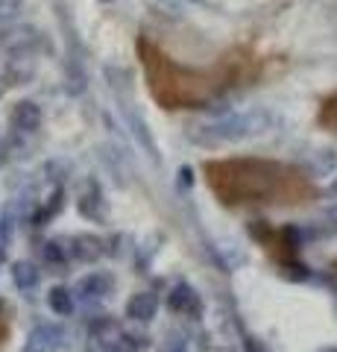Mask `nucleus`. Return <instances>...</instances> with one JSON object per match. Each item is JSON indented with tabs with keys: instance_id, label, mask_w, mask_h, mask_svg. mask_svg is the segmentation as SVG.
<instances>
[{
	"instance_id": "21",
	"label": "nucleus",
	"mask_w": 337,
	"mask_h": 352,
	"mask_svg": "<svg viewBox=\"0 0 337 352\" xmlns=\"http://www.w3.org/2000/svg\"><path fill=\"white\" fill-rule=\"evenodd\" d=\"M244 352H267V349L261 346V340H258V338L246 335V338H244Z\"/></svg>"
},
{
	"instance_id": "15",
	"label": "nucleus",
	"mask_w": 337,
	"mask_h": 352,
	"mask_svg": "<svg viewBox=\"0 0 337 352\" xmlns=\"http://www.w3.org/2000/svg\"><path fill=\"white\" fill-rule=\"evenodd\" d=\"M38 282H41V270L32 261H15L12 264V285L18 291L27 294L32 288H38Z\"/></svg>"
},
{
	"instance_id": "23",
	"label": "nucleus",
	"mask_w": 337,
	"mask_h": 352,
	"mask_svg": "<svg viewBox=\"0 0 337 352\" xmlns=\"http://www.w3.org/2000/svg\"><path fill=\"white\" fill-rule=\"evenodd\" d=\"M6 250H9V244H6L3 238H0V267H3V264H6Z\"/></svg>"
},
{
	"instance_id": "22",
	"label": "nucleus",
	"mask_w": 337,
	"mask_h": 352,
	"mask_svg": "<svg viewBox=\"0 0 337 352\" xmlns=\"http://www.w3.org/2000/svg\"><path fill=\"white\" fill-rule=\"evenodd\" d=\"M325 220H332V223L337 226V206H329V208H325Z\"/></svg>"
},
{
	"instance_id": "24",
	"label": "nucleus",
	"mask_w": 337,
	"mask_h": 352,
	"mask_svg": "<svg viewBox=\"0 0 337 352\" xmlns=\"http://www.w3.org/2000/svg\"><path fill=\"white\" fill-rule=\"evenodd\" d=\"M6 88H9V76H6L3 71H0V97L6 94Z\"/></svg>"
},
{
	"instance_id": "7",
	"label": "nucleus",
	"mask_w": 337,
	"mask_h": 352,
	"mask_svg": "<svg viewBox=\"0 0 337 352\" xmlns=\"http://www.w3.org/2000/svg\"><path fill=\"white\" fill-rule=\"evenodd\" d=\"M112 291H115V276L106 273V270L85 273V276L77 282V288H73L77 300H82V302H103Z\"/></svg>"
},
{
	"instance_id": "19",
	"label": "nucleus",
	"mask_w": 337,
	"mask_h": 352,
	"mask_svg": "<svg viewBox=\"0 0 337 352\" xmlns=\"http://www.w3.org/2000/svg\"><path fill=\"white\" fill-rule=\"evenodd\" d=\"M176 188L185 191V194L194 188V168H191V164H182V168L176 170Z\"/></svg>"
},
{
	"instance_id": "2",
	"label": "nucleus",
	"mask_w": 337,
	"mask_h": 352,
	"mask_svg": "<svg viewBox=\"0 0 337 352\" xmlns=\"http://www.w3.org/2000/svg\"><path fill=\"white\" fill-rule=\"evenodd\" d=\"M202 176L214 200L226 208L246 206H305L317 197L305 170L270 159H209Z\"/></svg>"
},
{
	"instance_id": "5",
	"label": "nucleus",
	"mask_w": 337,
	"mask_h": 352,
	"mask_svg": "<svg viewBox=\"0 0 337 352\" xmlns=\"http://www.w3.org/2000/svg\"><path fill=\"white\" fill-rule=\"evenodd\" d=\"M165 305H167L170 314L191 317V320H200L202 311H205L202 296H200V291L194 288L191 282H176V285H173V288L167 291V296H165Z\"/></svg>"
},
{
	"instance_id": "12",
	"label": "nucleus",
	"mask_w": 337,
	"mask_h": 352,
	"mask_svg": "<svg viewBox=\"0 0 337 352\" xmlns=\"http://www.w3.org/2000/svg\"><path fill=\"white\" fill-rule=\"evenodd\" d=\"M65 203H68V194H65V185H56L50 194H47V200H41V206L32 212V217H30V223L36 226V229H41V226H47V223H53L59 214H62V208H65Z\"/></svg>"
},
{
	"instance_id": "27",
	"label": "nucleus",
	"mask_w": 337,
	"mask_h": 352,
	"mask_svg": "<svg viewBox=\"0 0 337 352\" xmlns=\"http://www.w3.org/2000/svg\"><path fill=\"white\" fill-rule=\"evenodd\" d=\"M106 3H108V0H106Z\"/></svg>"
},
{
	"instance_id": "14",
	"label": "nucleus",
	"mask_w": 337,
	"mask_h": 352,
	"mask_svg": "<svg viewBox=\"0 0 337 352\" xmlns=\"http://www.w3.org/2000/svg\"><path fill=\"white\" fill-rule=\"evenodd\" d=\"M150 346V335L147 332H138V329H121L117 338L108 344V352H144Z\"/></svg>"
},
{
	"instance_id": "1",
	"label": "nucleus",
	"mask_w": 337,
	"mask_h": 352,
	"mask_svg": "<svg viewBox=\"0 0 337 352\" xmlns=\"http://www.w3.org/2000/svg\"><path fill=\"white\" fill-rule=\"evenodd\" d=\"M138 56H141V68H144L150 94L167 112L205 109L214 100H220L223 94H229L232 88L255 80L261 71V62L249 50H241V47L223 53L211 68L179 65L150 38L138 41Z\"/></svg>"
},
{
	"instance_id": "9",
	"label": "nucleus",
	"mask_w": 337,
	"mask_h": 352,
	"mask_svg": "<svg viewBox=\"0 0 337 352\" xmlns=\"http://www.w3.org/2000/svg\"><path fill=\"white\" fill-rule=\"evenodd\" d=\"M41 120H45L41 106L32 103V100H18L12 106V112H9V124H12L15 135H32V132H38Z\"/></svg>"
},
{
	"instance_id": "25",
	"label": "nucleus",
	"mask_w": 337,
	"mask_h": 352,
	"mask_svg": "<svg viewBox=\"0 0 337 352\" xmlns=\"http://www.w3.org/2000/svg\"><path fill=\"white\" fill-rule=\"evenodd\" d=\"M325 194H329V197H337V176L329 182V188H325Z\"/></svg>"
},
{
	"instance_id": "18",
	"label": "nucleus",
	"mask_w": 337,
	"mask_h": 352,
	"mask_svg": "<svg viewBox=\"0 0 337 352\" xmlns=\"http://www.w3.org/2000/svg\"><path fill=\"white\" fill-rule=\"evenodd\" d=\"M320 124L337 135V94H332L329 100L320 106Z\"/></svg>"
},
{
	"instance_id": "13",
	"label": "nucleus",
	"mask_w": 337,
	"mask_h": 352,
	"mask_svg": "<svg viewBox=\"0 0 337 352\" xmlns=\"http://www.w3.org/2000/svg\"><path fill=\"white\" fill-rule=\"evenodd\" d=\"M47 305L56 317H71L77 311V294L71 288H65V285H53L50 294H47Z\"/></svg>"
},
{
	"instance_id": "6",
	"label": "nucleus",
	"mask_w": 337,
	"mask_h": 352,
	"mask_svg": "<svg viewBox=\"0 0 337 352\" xmlns=\"http://www.w3.org/2000/svg\"><path fill=\"white\" fill-rule=\"evenodd\" d=\"M65 329L56 323H38L27 332L24 352H59L65 346Z\"/></svg>"
},
{
	"instance_id": "26",
	"label": "nucleus",
	"mask_w": 337,
	"mask_h": 352,
	"mask_svg": "<svg viewBox=\"0 0 337 352\" xmlns=\"http://www.w3.org/2000/svg\"><path fill=\"white\" fill-rule=\"evenodd\" d=\"M314 352H337V346H334V344H325V346H320V349H314Z\"/></svg>"
},
{
	"instance_id": "4",
	"label": "nucleus",
	"mask_w": 337,
	"mask_h": 352,
	"mask_svg": "<svg viewBox=\"0 0 337 352\" xmlns=\"http://www.w3.org/2000/svg\"><path fill=\"white\" fill-rule=\"evenodd\" d=\"M270 126V115L267 112H241V115H229L223 120L202 126L197 141L202 144H229V141H244L249 135H261Z\"/></svg>"
},
{
	"instance_id": "8",
	"label": "nucleus",
	"mask_w": 337,
	"mask_h": 352,
	"mask_svg": "<svg viewBox=\"0 0 337 352\" xmlns=\"http://www.w3.org/2000/svg\"><path fill=\"white\" fill-rule=\"evenodd\" d=\"M77 212L80 217L91 220V223H106V200H103V188L97 179L82 182V191L77 197Z\"/></svg>"
},
{
	"instance_id": "20",
	"label": "nucleus",
	"mask_w": 337,
	"mask_h": 352,
	"mask_svg": "<svg viewBox=\"0 0 337 352\" xmlns=\"http://www.w3.org/2000/svg\"><path fill=\"white\" fill-rule=\"evenodd\" d=\"M9 338V317H6V308L0 302V344Z\"/></svg>"
},
{
	"instance_id": "16",
	"label": "nucleus",
	"mask_w": 337,
	"mask_h": 352,
	"mask_svg": "<svg viewBox=\"0 0 337 352\" xmlns=\"http://www.w3.org/2000/svg\"><path fill=\"white\" fill-rule=\"evenodd\" d=\"M41 261L50 264V267H65V264L71 261V250L65 241L59 238H47L45 244H41Z\"/></svg>"
},
{
	"instance_id": "11",
	"label": "nucleus",
	"mask_w": 337,
	"mask_h": 352,
	"mask_svg": "<svg viewBox=\"0 0 337 352\" xmlns=\"http://www.w3.org/2000/svg\"><path fill=\"white\" fill-rule=\"evenodd\" d=\"M156 314H159V296L153 291H138L126 300V317L138 326L153 323Z\"/></svg>"
},
{
	"instance_id": "10",
	"label": "nucleus",
	"mask_w": 337,
	"mask_h": 352,
	"mask_svg": "<svg viewBox=\"0 0 337 352\" xmlns=\"http://www.w3.org/2000/svg\"><path fill=\"white\" fill-rule=\"evenodd\" d=\"M68 250H71V258H77L82 264H97L106 256V238L80 232V235L68 238Z\"/></svg>"
},
{
	"instance_id": "3",
	"label": "nucleus",
	"mask_w": 337,
	"mask_h": 352,
	"mask_svg": "<svg viewBox=\"0 0 337 352\" xmlns=\"http://www.w3.org/2000/svg\"><path fill=\"white\" fill-rule=\"evenodd\" d=\"M246 232L264 247V252L276 261V267L285 279H290V282H308L311 279V267L299 261V250L305 247V241L311 238L305 229H299V226L273 229L267 220H253V223L246 226Z\"/></svg>"
},
{
	"instance_id": "17",
	"label": "nucleus",
	"mask_w": 337,
	"mask_h": 352,
	"mask_svg": "<svg viewBox=\"0 0 337 352\" xmlns=\"http://www.w3.org/2000/svg\"><path fill=\"white\" fill-rule=\"evenodd\" d=\"M311 170L317 176H332L337 170V153L334 150H317V153H314Z\"/></svg>"
}]
</instances>
